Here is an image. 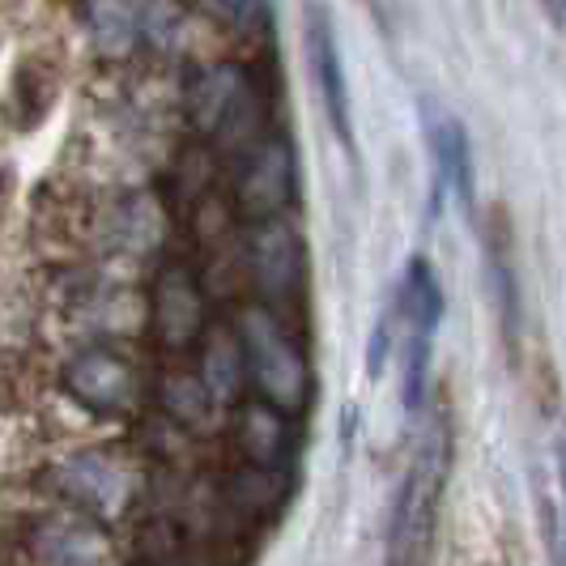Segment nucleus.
Segmentation results:
<instances>
[{
	"instance_id": "f257e3e1",
	"label": "nucleus",
	"mask_w": 566,
	"mask_h": 566,
	"mask_svg": "<svg viewBox=\"0 0 566 566\" xmlns=\"http://www.w3.org/2000/svg\"><path fill=\"white\" fill-rule=\"evenodd\" d=\"M452 473V413L439 405L413 439L409 464L400 473L392 515H388V549L384 566H426L439 524V503Z\"/></svg>"
},
{
	"instance_id": "f03ea898",
	"label": "nucleus",
	"mask_w": 566,
	"mask_h": 566,
	"mask_svg": "<svg viewBox=\"0 0 566 566\" xmlns=\"http://www.w3.org/2000/svg\"><path fill=\"white\" fill-rule=\"evenodd\" d=\"M239 340L248 354V379L255 384L260 400H269L282 413H303L312 397V370L303 345L290 337L282 315L264 303L248 307L239 315Z\"/></svg>"
},
{
	"instance_id": "7ed1b4c3",
	"label": "nucleus",
	"mask_w": 566,
	"mask_h": 566,
	"mask_svg": "<svg viewBox=\"0 0 566 566\" xmlns=\"http://www.w3.org/2000/svg\"><path fill=\"white\" fill-rule=\"evenodd\" d=\"M188 119L200 137L255 149L260 124V94L252 77L234 64H209L188 82Z\"/></svg>"
},
{
	"instance_id": "20e7f679",
	"label": "nucleus",
	"mask_w": 566,
	"mask_h": 566,
	"mask_svg": "<svg viewBox=\"0 0 566 566\" xmlns=\"http://www.w3.org/2000/svg\"><path fill=\"white\" fill-rule=\"evenodd\" d=\"M400 324H405V409L418 413L426 400V370H430V349L443 319V290L426 260L409 264V277L400 285Z\"/></svg>"
},
{
	"instance_id": "39448f33",
	"label": "nucleus",
	"mask_w": 566,
	"mask_h": 566,
	"mask_svg": "<svg viewBox=\"0 0 566 566\" xmlns=\"http://www.w3.org/2000/svg\"><path fill=\"white\" fill-rule=\"evenodd\" d=\"M243 264L252 277L255 294L269 303H290L303 277H307V252H303V234L290 218H269V222H252L248 230V248H243Z\"/></svg>"
},
{
	"instance_id": "423d86ee",
	"label": "nucleus",
	"mask_w": 566,
	"mask_h": 566,
	"mask_svg": "<svg viewBox=\"0 0 566 566\" xmlns=\"http://www.w3.org/2000/svg\"><path fill=\"white\" fill-rule=\"evenodd\" d=\"M56 485L85 515L119 520L137 499V469L115 452H77L60 464Z\"/></svg>"
},
{
	"instance_id": "0eeeda50",
	"label": "nucleus",
	"mask_w": 566,
	"mask_h": 566,
	"mask_svg": "<svg viewBox=\"0 0 566 566\" xmlns=\"http://www.w3.org/2000/svg\"><path fill=\"white\" fill-rule=\"evenodd\" d=\"M294 149L285 137H260L255 149H248L243 175L234 184V209L248 222H269V218H285L290 200H294Z\"/></svg>"
},
{
	"instance_id": "6e6552de",
	"label": "nucleus",
	"mask_w": 566,
	"mask_h": 566,
	"mask_svg": "<svg viewBox=\"0 0 566 566\" xmlns=\"http://www.w3.org/2000/svg\"><path fill=\"white\" fill-rule=\"evenodd\" d=\"M64 388L94 413H128L142 397V379L128 358L112 349H85L64 367Z\"/></svg>"
},
{
	"instance_id": "1a4fd4ad",
	"label": "nucleus",
	"mask_w": 566,
	"mask_h": 566,
	"mask_svg": "<svg viewBox=\"0 0 566 566\" xmlns=\"http://www.w3.org/2000/svg\"><path fill=\"white\" fill-rule=\"evenodd\" d=\"M34 554L43 566H115V545L107 528L85 515H52L34 533Z\"/></svg>"
},
{
	"instance_id": "9d476101",
	"label": "nucleus",
	"mask_w": 566,
	"mask_h": 566,
	"mask_svg": "<svg viewBox=\"0 0 566 566\" xmlns=\"http://www.w3.org/2000/svg\"><path fill=\"white\" fill-rule=\"evenodd\" d=\"M307 52H312V73H315L319 94H324L328 119H333L340 142L349 145V90H345V69H340L333 22H328V13H324L319 4L307 9Z\"/></svg>"
},
{
	"instance_id": "9b49d317",
	"label": "nucleus",
	"mask_w": 566,
	"mask_h": 566,
	"mask_svg": "<svg viewBox=\"0 0 566 566\" xmlns=\"http://www.w3.org/2000/svg\"><path fill=\"white\" fill-rule=\"evenodd\" d=\"M205 324V307H200L197 282L184 269H167L163 282L154 290V333L167 349H184Z\"/></svg>"
},
{
	"instance_id": "f8f14e48",
	"label": "nucleus",
	"mask_w": 566,
	"mask_h": 566,
	"mask_svg": "<svg viewBox=\"0 0 566 566\" xmlns=\"http://www.w3.org/2000/svg\"><path fill=\"white\" fill-rule=\"evenodd\" d=\"M426 133H430V154L439 163V175L443 184L455 192V200L464 209H473L478 200V175H473V145H469V133L455 115L430 107L426 112Z\"/></svg>"
},
{
	"instance_id": "ddd939ff",
	"label": "nucleus",
	"mask_w": 566,
	"mask_h": 566,
	"mask_svg": "<svg viewBox=\"0 0 566 566\" xmlns=\"http://www.w3.org/2000/svg\"><path fill=\"white\" fill-rule=\"evenodd\" d=\"M200 384L213 397V405H234L243 384H248V354L239 328H209L200 345Z\"/></svg>"
},
{
	"instance_id": "4468645a",
	"label": "nucleus",
	"mask_w": 566,
	"mask_h": 566,
	"mask_svg": "<svg viewBox=\"0 0 566 566\" xmlns=\"http://www.w3.org/2000/svg\"><path fill=\"white\" fill-rule=\"evenodd\" d=\"M290 413L273 409L269 400H255V405H243L234 413V443L248 464H260V469H282L285 452H290Z\"/></svg>"
},
{
	"instance_id": "2eb2a0df",
	"label": "nucleus",
	"mask_w": 566,
	"mask_h": 566,
	"mask_svg": "<svg viewBox=\"0 0 566 566\" xmlns=\"http://www.w3.org/2000/svg\"><path fill=\"white\" fill-rule=\"evenodd\" d=\"M85 13H90V30H94L98 48L115 52V56L128 52L149 22L145 0H85Z\"/></svg>"
},
{
	"instance_id": "dca6fc26",
	"label": "nucleus",
	"mask_w": 566,
	"mask_h": 566,
	"mask_svg": "<svg viewBox=\"0 0 566 566\" xmlns=\"http://www.w3.org/2000/svg\"><path fill=\"white\" fill-rule=\"evenodd\" d=\"M115 243L128 248V252H154L163 243V209L149 197L128 200L119 209V234H115Z\"/></svg>"
},
{
	"instance_id": "f3484780",
	"label": "nucleus",
	"mask_w": 566,
	"mask_h": 566,
	"mask_svg": "<svg viewBox=\"0 0 566 566\" xmlns=\"http://www.w3.org/2000/svg\"><path fill=\"white\" fill-rule=\"evenodd\" d=\"M205 4L234 34H264L269 30V0H205Z\"/></svg>"
},
{
	"instance_id": "a211bd4d",
	"label": "nucleus",
	"mask_w": 566,
	"mask_h": 566,
	"mask_svg": "<svg viewBox=\"0 0 566 566\" xmlns=\"http://www.w3.org/2000/svg\"><path fill=\"white\" fill-rule=\"evenodd\" d=\"M205 405H213V397L205 392L200 375H188V379H170L167 384V409L184 422H200L205 418Z\"/></svg>"
},
{
	"instance_id": "6ab92c4d",
	"label": "nucleus",
	"mask_w": 566,
	"mask_h": 566,
	"mask_svg": "<svg viewBox=\"0 0 566 566\" xmlns=\"http://www.w3.org/2000/svg\"><path fill=\"white\" fill-rule=\"evenodd\" d=\"M545 9L554 18V27H566V0H545Z\"/></svg>"
}]
</instances>
